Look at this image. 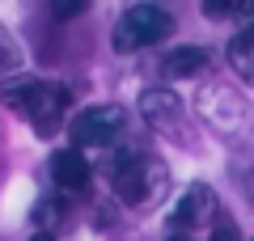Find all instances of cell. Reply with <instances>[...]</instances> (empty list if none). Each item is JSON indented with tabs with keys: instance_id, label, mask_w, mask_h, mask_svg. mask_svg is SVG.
<instances>
[{
	"instance_id": "6da1fadb",
	"label": "cell",
	"mask_w": 254,
	"mask_h": 241,
	"mask_svg": "<svg viewBox=\"0 0 254 241\" xmlns=\"http://www.w3.org/2000/svg\"><path fill=\"white\" fill-rule=\"evenodd\" d=\"M0 102L13 106V110H21V115L34 123L38 135H55L64 127V119H68L72 93L64 89V85H55V80L21 76V80H4V85H0Z\"/></svg>"
},
{
	"instance_id": "7a4b0ae2",
	"label": "cell",
	"mask_w": 254,
	"mask_h": 241,
	"mask_svg": "<svg viewBox=\"0 0 254 241\" xmlns=\"http://www.w3.org/2000/svg\"><path fill=\"white\" fill-rule=\"evenodd\" d=\"M170 165L148 152H127L110 165V186L127 207H157L170 195Z\"/></svg>"
},
{
	"instance_id": "3957f363",
	"label": "cell",
	"mask_w": 254,
	"mask_h": 241,
	"mask_svg": "<svg viewBox=\"0 0 254 241\" xmlns=\"http://www.w3.org/2000/svg\"><path fill=\"white\" fill-rule=\"evenodd\" d=\"M170 34H174V13L170 9H161V4H131L115 21V51L131 55V51L165 43Z\"/></svg>"
},
{
	"instance_id": "277c9868",
	"label": "cell",
	"mask_w": 254,
	"mask_h": 241,
	"mask_svg": "<svg viewBox=\"0 0 254 241\" xmlns=\"http://www.w3.org/2000/svg\"><path fill=\"white\" fill-rule=\"evenodd\" d=\"M140 119H144L161 140L178 144V148L195 144V127H190L187 106H182V98L174 89H165V85H153V89L140 93Z\"/></svg>"
},
{
	"instance_id": "5b68a950",
	"label": "cell",
	"mask_w": 254,
	"mask_h": 241,
	"mask_svg": "<svg viewBox=\"0 0 254 241\" xmlns=\"http://www.w3.org/2000/svg\"><path fill=\"white\" fill-rule=\"evenodd\" d=\"M199 115L216 127L220 135H242L250 127V106L237 89H229L225 80H203L199 89Z\"/></svg>"
},
{
	"instance_id": "8992f818",
	"label": "cell",
	"mask_w": 254,
	"mask_h": 241,
	"mask_svg": "<svg viewBox=\"0 0 254 241\" xmlns=\"http://www.w3.org/2000/svg\"><path fill=\"white\" fill-rule=\"evenodd\" d=\"M68 131H72L76 152L81 148H110V144L123 140V131H127V110L115 106V102L89 106V110H81V115L68 123Z\"/></svg>"
},
{
	"instance_id": "52a82bcc",
	"label": "cell",
	"mask_w": 254,
	"mask_h": 241,
	"mask_svg": "<svg viewBox=\"0 0 254 241\" xmlns=\"http://www.w3.org/2000/svg\"><path fill=\"white\" fill-rule=\"evenodd\" d=\"M212 216H216V195H212L208 182H195V186L182 195V203L174 207V229H182V237H187V229H199V224H212Z\"/></svg>"
},
{
	"instance_id": "ba28073f",
	"label": "cell",
	"mask_w": 254,
	"mask_h": 241,
	"mask_svg": "<svg viewBox=\"0 0 254 241\" xmlns=\"http://www.w3.org/2000/svg\"><path fill=\"white\" fill-rule=\"evenodd\" d=\"M51 178L64 195H81L89 186V161L76 148H55L51 152Z\"/></svg>"
},
{
	"instance_id": "9c48e42d",
	"label": "cell",
	"mask_w": 254,
	"mask_h": 241,
	"mask_svg": "<svg viewBox=\"0 0 254 241\" xmlns=\"http://www.w3.org/2000/svg\"><path fill=\"white\" fill-rule=\"evenodd\" d=\"M203 68H208V47H178V51H170L165 63H161V72L170 80L195 76V72H203Z\"/></svg>"
},
{
	"instance_id": "30bf717a",
	"label": "cell",
	"mask_w": 254,
	"mask_h": 241,
	"mask_svg": "<svg viewBox=\"0 0 254 241\" xmlns=\"http://www.w3.org/2000/svg\"><path fill=\"white\" fill-rule=\"evenodd\" d=\"M229 68L237 72V76L246 80V85H254V30H242V34L229 38Z\"/></svg>"
},
{
	"instance_id": "8fae6325",
	"label": "cell",
	"mask_w": 254,
	"mask_h": 241,
	"mask_svg": "<svg viewBox=\"0 0 254 241\" xmlns=\"http://www.w3.org/2000/svg\"><path fill=\"white\" fill-rule=\"evenodd\" d=\"M64 220H68V203H64V195H47L43 203L34 207V224H38L43 233H47V229H60Z\"/></svg>"
},
{
	"instance_id": "7c38bea8",
	"label": "cell",
	"mask_w": 254,
	"mask_h": 241,
	"mask_svg": "<svg viewBox=\"0 0 254 241\" xmlns=\"http://www.w3.org/2000/svg\"><path fill=\"white\" fill-rule=\"evenodd\" d=\"M208 13H212V17L229 13V17H237L246 30H254V0H225V4H216V0H212V4H208Z\"/></svg>"
},
{
	"instance_id": "4fadbf2b",
	"label": "cell",
	"mask_w": 254,
	"mask_h": 241,
	"mask_svg": "<svg viewBox=\"0 0 254 241\" xmlns=\"http://www.w3.org/2000/svg\"><path fill=\"white\" fill-rule=\"evenodd\" d=\"M17 68H21V51L9 38V30L0 26V76H9V72H17Z\"/></svg>"
},
{
	"instance_id": "5bb4252c",
	"label": "cell",
	"mask_w": 254,
	"mask_h": 241,
	"mask_svg": "<svg viewBox=\"0 0 254 241\" xmlns=\"http://www.w3.org/2000/svg\"><path fill=\"white\" fill-rule=\"evenodd\" d=\"M212 241H242L237 220L229 212H220V207H216V216H212Z\"/></svg>"
},
{
	"instance_id": "9a60e30c",
	"label": "cell",
	"mask_w": 254,
	"mask_h": 241,
	"mask_svg": "<svg viewBox=\"0 0 254 241\" xmlns=\"http://www.w3.org/2000/svg\"><path fill=\"white\" fill-rule=\"evenodd\" d=\"M242 186H246V199H250V203H254V170H250V174H246V178H242Z\"/></svg>"
},
{
	"instance_id": "2e32d148",
	"label": "cell",
	"mask_w": 254,
	"mask_h": 241,
	"mask_svg": "<svg viewBox=\"0 0 254 241\" xmlns=\"http://www.w3.org/2000/svg\"><path fill=\"white\" fill-rule=\"evenodd\" d=\"M30 241H55V237H51V233H34V237H30Z\"/></svg>"
},
{
	"instance_id": "e0dca14e",
	"label": "cell",
	"mask_w": 254,
	"mask_h": 241,
	"mask_svg": "<svg viewBox=\"0 0 254 241\" xmlns=\"http://www.w3.org/2000/svg\"><path fill=\"white\" fill-rule=\"evenodd\" d=\"M170 241H195V237H190V233H187V237H182V233H178V237H170Z\"/></svg>"
}]
</instances>
